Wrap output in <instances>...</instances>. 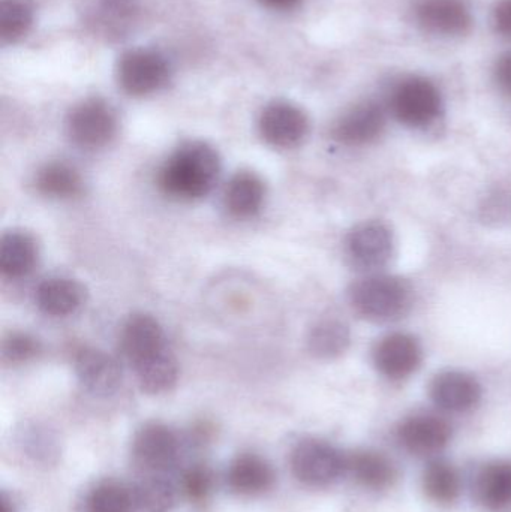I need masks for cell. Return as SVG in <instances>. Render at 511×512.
Returning <instances> with one entry per match:
<instances>
[{
	"mask_svg": "<svg viewBox=\"0 0 511 512\" xmlns=\"http://www.w3.org/2000/svg\"><path fill=\"white\" fill-rule=\"evenodd\" d=\"M221 174V158L204 141H188L177 147L158 174L161 191L180 201L206 197L215 188Z\"/></svg>",
	"mask_w": 511,
	"mask_h": 512,
	"instance_id": "cell-1",
	"label": "cell"
},
{
	"mask_svg": "<svg viewBox=\"0 0 511 512\" xmlns=\"http://www.w3.org/2000/svg\"><path fill=\"white\" fill-rule=\"evenodd\" d=\"M360 315L374 321H390L405 312L410 303L407 285L396 277L374 276L360 280L350 292Z\"/></svg>",
	"mask_w": 511,
	"mask_h": 512,
	"instance_id": "cell-2",
	"label": "cell"
},
{
	"mask_svg": "<svg viewBox=\"0 0 511 512\" xmlns=\"http://www.w3.org/2000/svg\"><path fill=\"white\" fill-rule=\"evenodd\" d=\"M291 468L300 483L326 487L347 472V457L320 439H305L291 453Z\"/></svg>",
	"mask_w": 511,
	"mask_h": 512,
	"instance_id": "cell-3",
	"label": "cell"
},
{
	"mask_svg": "<svg viewBox=\"0 0 511 512\" xmlns=\"http://www.w3.org/2000/svg\"><path fill=\"white\" fill-rule=\"evenodd\" d=\"M66 131L75 146L101 149L116 137V113L101 99H87L69 113Z\"/></svg>",
	"mask_w": 511,
	"mask_h": 512,
	"instance_id": "cell-4",
	"label": "cell"
},
{
	"mask_svg": "<svg viewBox=\"0 0 511 512\" xmlns=\"http://www.w3.org/2000/svg\"><path fill=\"white\" fill-rule=\"evenodd\" d=\"M132 456L146 474H167L180 456L179 436L161 423L144 424L132 441Z\"/></svg>",
	"mask_w": 511,
	"mask_h": 512,
	"instance_id": "cell-5",
	"label": "cell"
},
{
	"mask_svg": "<svg viewBox=\"0 0 511 512\" xmlns=\"http://www.w3.org/2000/svg\"><path fill=\"white\" fill-rule=\"evenodd\" d=\"M392 107L399 122L422 128L434 122L440 114V92L425 78H410L396 89Z\"/></svg>",
	"mask_w": 511,
	"mask_h": 512,
	"instance_id": "cell-6",
	"label": "cell"
},
{
	"mask_svg": "<svg viewBox=\"0 0 511 512\" xmlns=\"http://www.w3.org/2000/svg\"><path fill=\"white\" fill-rule=\"evenodd\" d=\"M119 83L132 96L150 95L167 83L170 66L162 54L152 50L126 53L119 63Z\"/></svg>",
	"mask_w": 511,
	"mask_h": 512,
	"instance_id": "cell-7",
	"label": "cell"
},
{
	"mask_svg": "<svg viewBox=\"0 0 511 512\" xmlns=\"http://www.w3.org/2000/svg\"><path fill=\"white\" fill-rule=\"evenodd\" d=\"M261 137L276 149L299 146L308 135L306 114L290 102H273L264 108L258 122Z\"/></svg>",
	"mask_w": 511,
	"mask_h": 512,
	"instance_id": "cell-8",
	"label": "cell"
},
{
	"mask_svg": "<svg viewBox=\"0 0 511 512\" xmlns=\"http://www.w3.org/2000/svg\"><path fill=\"white\" fill-rule=\"evenodd\" d=\"M74 367L81 387L93 396H111L122 382L119 363L101 349H78Z\"/></svg>",
	"mask_w": 511,
	"mask_h": 512,
	"instance_id": "cell-9",
	"label": "cell"
},
{
	"mask_svg": "<svg viewBox=\"0 0 511 512\" xmlns=\"http://www.w3.org/2000/svg\"><path fill=\"white\" fill-rule=\"evenodd\" d=\"M120 343H122L123 354L132 367L155 357L168 348L161 324L158 319L147 313H134L126 319Z\"/></svg>",
	"mask_w": 511,
	"mask_h": 512,
	"instance_id": "cell-10",
	"label": "cell"
},
{
	"mask_svg": "<svg viewBox=\"0 0 511 512\" xmlns=\"http://www.w3.org/2000/svg\"><path fill=\"white\" fill-rule=\"evenodd\" d=\"M452 439V427L435 415H416L399 427V441L405 450L417 456H431L447 447Z\"/></svg>",
	"mask_w": 511,
	"mask_h": 512,
	"instance_id": "cell-11",
	"label": "cell"
},
{
	"mask_svg": "<svg viewBox=\"0 0 511 512\" xmlns=\"http://www.w3.org/2000/svg\"><path fill=\"white\" fill-rule=\"evenodd\" d=\"M422 361L419 343L408 334H392L375 349V364L384 376L404 379L416 372Z\"/></svg>",
	"mask_w": 511,
	"mask_h": 512,
	"instance_id": "cell-12",
	"label": "cell"
},
{
	"mask_svg": "<svg viewBox=\"0 0 511 512\" xmlns=\"http://www.w3.org/2000/svg\"><path fill=\"white\" fill-rule=\"evenodd\" d=\"M420 26L438 35H461L471 27L464 0H422L416 9Z\"/></svg>",
	"mask_w": 511,
	"mask_h": 512,
	"instance_id": "cell-13",
	"label": "cell"
},
{
	"mask_svg": "<svg viewBox=\"0 0 511 512\" xmlns=\"http://www.w3.org/2000/svg\"><path fill=\"white\" fill-rule=\"evenodd\" d=\"M431 397L438 408L450 412L473 409L482 397V388L476 379L461 372L438 375L431 385Z\"/></svg>",
	"mask_w": 511,
	"mask_h": 512,
	"instance_id": "cell-14",
	"label": "cell"
},
{
	"mask_svg": "<svg viewBox=\"0 0 511 512\" xmlns=\"http://www.w3.org/2000/svg\"><path fill=\"white\" fill-rule=\"evenodd\" d=\"M347 246L357 264L380 267L392 255V233L380 222H368L351 231Z\"/></svg>",
	"mask_w": 511,
	"mask_h": 512,
	"instance_id": "cell-15",
	"label": "cell"
},
{
	"mask_svg": "<svg viewBox=\"0 0 511 512\" xmlns=\"http://www.w3.org/2000/svg\"><path fill=\"white\" fill-rule=\"evenodd\" d=\"M86 300V289L69 277H48L39 283L35 301L45 315L60 318L77 312Z\"/></svg>",
	"mask_w": 511,
	"mask_h": 512,
	"instance_id": "cell-16",
	"label": "cell"
},
{
	"mask_svg": "<svg viewBox=\"0 0 511 512\" xmlns=\"http://www.w3.org/2000/svg\"><path fill=\"white\" fill-rule=\"evenodd\" d=\"M275 471L257 454H242L231 462L227 471V484L234 493L255 496L272 489Z\"/></svg>",
	"mask_w": 511,
	"mask_h": 512,
	"instance_id": "cell-17",
	"label": "cell"
},
{
	"mask_svg": "<svg viewBox=\"0 0 511 512\" xmlns=\"http://www.w3.org/2000/svg\"><path fill=\"white\" fill-rule=\"evenodd\" d=\"M384 128V113L378 105L365 104L345 114L333 129L336 140L359 146L375 140Z\"/></svg>",
	"mask_w": 511,
	"mask_h": 512,
	"instance_id": "cell-18",
	"label": "cell"
},
{
	"mask_svg": "<svg viewBox=\"0 0 511 512\" xmlns=\"http://www.w3.org/2000/svg\"><path fill=\"white\" fill-rule=\"evenodd\" d=\"M266 198V185L258 174L240 171L225 189V207L230 215L245 219L257 215Z\"/></svg>",
	"mask_w": 511,
	"mask_h": 512,
	"instance_id": "cell-19",
	"label": "cell"
},
{
	"mask_svg": "<svg viewBox=\"0 0 511 512\" xmlns=\"http://www.w3.org/2000/svg\"><path fill=\"white\" fill-rule=\"evenodd\" d=\"M38 261V245L26 231L12 230L0 240V271L3 276L18 279L26 276Z\"/></svg>",
	"mask_w": 511,
	"mask_h": 512,
	"instance_id": "cell-20",
	"label": "cell"
},
{
	"mask_svg": "<svg viewBox=\"0 0 511 512\" xmlns=\"http://www.w3.org/2000/svg\"><path fill=\"white\" fill-rule=\"evenodd\" d=\"M347 472L365 489H389L395 483L396 468L384 454L362 450L347 457Z\"/></svg>",
	"mask_w": 511,
	"mask_h": 512,
	"instance_id": "cell-21",
	"label": "cell"
},
{
	"mask_svg": "<svg viewBox=\"0 0 511 512\" xmlns=\"http://www.w3.org/2000/svg\"><path fill=\"white\" fill-rule=\"evenodd\" d=\"M476 496L488 510H503L511 505L510 460H495L483 466L477 475Z\"/></svg>",
	"mask_w": 511,
	"mask_h": 512,
	"instance_id": "cell-22",
	"label": "cell"
},
{
	"mask_svg": "<svg viewBox=\"0 0 511 512\" xmlns=\"http://www.w3.org/2000/svg\"><path fill=\"white\" fill-rule=\"evenodd\" d=\"M39 194L54 200H71L83 194L84 183L80 173L66 162H48L39 168L35 177Z\"/></svg>",
	"mask_w": 511,
	"mask_h": 512,
	"instance_id": "cell-23",
	"label": "cell"
},
{
	"mask_svg": "<svg viewBox=\"0 0 511 512\" xmlns=\"http://www.w3.org/2000/svg\"><path fill=\"white\" fill-rule=\"evenodd\" d=\"M138 385L147 394L170 391L179 379V363L170 348L134 366Z\"/></svg>",
	"mask_w": 511,
	"mask_h": 512,
	"instance_id": "cell-24",
	"label": "cell"
},
{
	"mask_svg": "<svg viewBox=\"0 0 511 512\" xmlns=\"http://www.w3.org/2000/svg\"><path fill=\"white\" fill-rule=\"evenodd\" d=\"M134 512H170L176 504V489L162 474H146L134 487Z\"/></svg>",
	"mask_w": 511,
	"mask_h": 512,
	"instance_id": "cell-25",
	"label": "cell"
},
{
	"mask_svg": "<svg viewBox=\"0 0 511 512\" xmlns=\"http://www.w3.org/2000/svg\"><path fill=\"white\" fill-rule=\"evenodd\" d=\"M423 490L435 504L450 505L458 501L462 480L458 469L446 460H434L423 472Z\"/></svg>",
	"mask_w": 511,
	"mask_h": 512,
	"instance_id": "cell-26",
	"label": "cell"
},
{
	"mask_svg": "<svg viewBox=\"0 0 511 512\" xmlns=\"http://www.w3.org/2000/svg\"><path fill=\"white\" fill-rule=\"evenodd\" d=\"M309 349L321 358H333L342 354L350 343V331L338 321H323L309 334Z\"/></svg>",
	"mask_w": 511,
	"mask_h": 512,
	"instance_id": "cell-27",
	"label": "cell"
},
{
	"mask_svg": "<svg viewBox=\"0 0 511 512\" xmlns=\"http://www.w3.org/2000/svg\"><path fill=\"white\" fill-rule=\"evenodd\" d=\"M32 21L33 6L29 0L0 2V38L3 42H14L26 35Z\"/></svg>",
	"mask_w": 511,
	"mask_h": 512,
	"instance_id": "cell-28",
	"label": "cell"
},
{
	"mask_svg": "<svg viewBox=\"0 0 511 512\" xmlns=\"http://www.w3.org/2000/svg\"><path fill=\"white\" fill-rule=\"evenodd\" d=\"M87 512H134L132 489L107 481L90 493L86 502Z\"/></svg>",
	"mask_w": 511,
	"mask_h": 512,
	"instance_id": "cell-29",
	"label": "cell"
},
{
	"mask_svg": "<svg viewBox=\"0 0 511 512\" xmlns=\"http://www.w3.org/2000/svg\"><path fill=\"white\" fill-rule=\"evenodd\" d=\"M137 8L132 0H104L99 9L102 29L108 35H122L134 23Z\"/></svg>",
	"mask_w": 511,
	"mask_h": 512,
	"instance_id": "cell-30",
	"label": "cell"
},
{
	"mask_svg": "<svg viewBox=\"0 0 511 512\" xmlns=\"http://www.w3.org/2000/svg\"><path fill=\"white\" fill-rule=\"evenodd\" d=\"M20 445L27 457H32L39 463H50L59 453L53 436L39 427L24 430L21 433Z\"/></svg>",
	"mask_w": 511,
	"mask_h": 512,
	"instance_id": "cell-31",
	"label": "cell"
},
{
	"mask_svg": "<svg viewBox=\"0 0 511 512\" xmlns=\"http://www.w3.org/2000/svg\"><path fill=\"white\" fill-rule=\"evenodd\" d=\"M41 352V342L29 333L8 334L2 343V354L9 363H24L32 360Z\"/></svg>",
	"mask_w": 511,
	"mask_h": 512,
	"instance_id": "cell-32",
	"label": "cell"
},
{
	"mask_svg": "<svg viewBox=\"0 0 511 512\" xmlns=\"http://www.w3.org/2000/svg\"><path fill=\"white\" fill-rule=\"evenodd\" d=\"M183 490L191 501H203L212 490V474L204 466H194L183 477Z\"/></svg>",
	"mask_w": 511,
	"mask_h": 512,
	"instance_id": "cell-33",
	"label": "cell"
},
{
	"mask_svg": "<svg viewBox=\"0 0 511 512\" xmlns=\"http://www.w3.org/2000/svg\"><path fill=\"white\" fill-rule=\"evenodd\" d=\"M494 21L498 32L511 38V0H501L495 9Z\"/></svg>",
	"mask_w": 511,
	"mask_h": 512,
	"instance_id": "cell-34",
	"label": "cell"
},
{
	"mask_svg": "<svg viewBox=\"0 0 511 512\" xmlns=\"http://www.w3.org/2000/svg\"><path fill=\"white\" fill-rule=\"evenodd\" d=\"M497 80L500 86L511 95V54L501 57L497 66Z\"/></svg>",
	"mask_w": 511,
	"mask_h": 512,
	"instance_id": "cell-35",
	"label": "cell"
},
{
	"mask_svg": "<svg viewBox=\"0 0 511 512\" xmlns=\"http://www.w3.org/2000/svg\"><path fill=\"white\" fill-rule=\"evenodd\" d=\"M258 2L266 8L275 9V11H290V9L296 8L302 0H258Z\"/></svg>",
	"mask_w": 511,
	"mask_h": 512,
	"instance_id": "cell-36",
	"label": "cell"
},
{
	"mask_svg": "<svg viewBox=\"0 0 511 512\" xmlns=\"http://www.w3.org/2000/svg\"><path fill=\"white\" fill-rule=\"evenodd\" d=\"M0 512H15L14 505L11 504L6 495H2V499H0Z\"/></svg>",
	"mask_w": 511,
	"mask_h": 512,
	"instance_id": "cell-37",
	"label": "cell"
}]
</instances>
